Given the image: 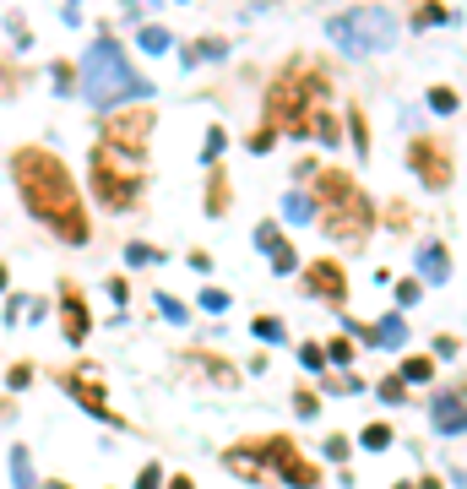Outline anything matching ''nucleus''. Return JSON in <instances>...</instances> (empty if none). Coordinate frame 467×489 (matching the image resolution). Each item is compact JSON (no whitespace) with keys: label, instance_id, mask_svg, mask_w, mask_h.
<instances>
[{"label":"nucleus","instance_id":"34","mask_svg":"<svg viewBox=\"0 0 467 489\" xmlns=\"http://www.w3.org/2000/svg\"><path fill=\"white\" fill-rule=\"evenodd\" d=\"M294 408H299V414H305V419H310V414H316V408H321V403H316V392H294Z\"/></svg>","mask_w":467,"mask_h":489},{"label":"nucleus","instance_id":"36","mask_svg":"<svg viewBox=\"0 0 467 489\" xmlns=\"http://www.w3.org/2000/svg\"><path fill=\"white\" fill-rule=\"evenodd\" d=\"M272 136H277V131H267V125H261V131L250 136V147H256V152H267V147H272Z\"/></svg>","mask_w":467,"mask_h":489},{"label":"nucleus","instance_id":"5","mask_svg":"<svg viewBox=\"0 0 467 489\" xmlns=\"http://www.w3.org/2000/svg\"><path fill=\"white\" fill-rule=\"evenodd\" d=\"M326 33H332V44L348 49V54H381V49H392L397 22H392L381 5H354V11H343V16H332Z\"/></svg>","mask_w":467,"mask_h":489},{"label":"nucleus","instance_id":"9","mask_svg":"<svg viewBox=\"0 0 467 489\" xmlns=\"http://www.w3.org/2000/svg\"><path fill=\"white\" fill-rule=\"evenodd\" d=\"M147 136H152V109H147V103H136V109H120V114L109 120V131H103V147H114V152L136 158V152L147 147Z\"/></svg>","mask_w":467,"mask_h":489},{"label":"nucleus","instance_id":"7","mask_svg":"<svg viewBox=\"0 0 467 489\" xmlns=\"http://www.w3.org/2000/svg\"><path fill=\"white\" fill-rule=\"evenodd\" d=\"M256 463H261V474H267V468H277V474H283L294 489H316V484H321L316 463H305V457L294 452V441H288V435H267V441L256 446Z\"/></svg>","mask_w":467,"mask_h":489},{"label":"nucleus","instance_id":"11","mask_svg":"<svg viewBox=\"0 0 467 489\" xmlns=\"http://www.w3.org/2000/svg\"><path fill=\"white\" fill-rule=\"evenodd\" d=\"M60 332H65V343H87V332H92L87 299H82V289H71V283H60Z\"/></svg>","mask_w":467,"mask_h":489},{"label":"nucleus","instance_id":"41","mask_svg":"<svg viewBox=\"0 0 467 489\" xmlns=\"http://www.w3.org/2000/svg\"><path fill=\"white\" fill-rule=\"evenodd\" d=\"M397 489H413V484H397Z\"/></svg>","mask_w":467,"mask_h":489},{"label":"nucleus","instance_id":"18","mask_svg":"<svg viewBox=\"0 0 467 489\" xmlns=\"http://www.w3.org/2000/svg\"><path fill=\"white\" fill-rule=\"evenodd\" d=\"M359 446H365V452H386V446H392V430H386V425H370V430L359 435Z\"/></svg>","mask_w":467,"mask_h":489},{"label":"nucleus","instance_id":"33","mask_svg":"<svg viewBox=\"0 0 467 489\" xmlns=\"http://www.w3.org/2000/svg\"><path fill=\"white\" fill-rule=\"evenodd\" d=\"M5 381H11V392H22V386L33 381V370H27V365H11V376H5Z\"/></svg>","mask_w":467,"mask_h":489},{"label":"nucleus","instance_id":"1","mask_svg":"<svg viewBox=\"0 0 467 489\" xmlns=\"http://www.w3.org/2000/svg\"><path fill=\"white\" fill-rule=\"evenodd\" d=\"M11 174H16V191H22V201H27V212L38 223H49L71 245L87 240V212H82V196L71 185V169L49 147H16L11 152Z\"/></svg>","mask_w":467,"mask_h":489},{"label":"nucleus","instance_id":"4","mask_svg":"<svg viewBox=\"0 0 467 489\" xmlns=\"http://www.w3.org/2000/svg\"><path fill=\"white\" fill-rule=\"evenodd\" d=\"M82 87H87V98L92 103H120V98H131V93H147V82H136L131 76V65H125V54L103 38V44H92L87 49V60H82Z\"/></svg>","mask_w":467,"mask_h":489},{"label":"nucleus","instance_id":"16","mask_svg":"<svg viewBox=\"0 0 467 489\" xmlns=\"http://www.w3.org/2000/svg\"><path fill=\"white\" fill-rule=\"evenodd\" d=\"M365 337H370V343H381V348H403V343H408V321H403V316H386V321H381V327H370Z\"/></svg>","mask_w":467,"mask_h":489},{"label":"nucleus","instance_id":"30","mask_svg":"<svg viewBox=\"0 0 467 489\" xmlns=\"http://www.w3.org/2000/svg\"><path fill=\"white\" fill-rule=\"evenodd\" d=\"M413 299H419V278H408V283H397V305H403V310H408V305H413Z\"/></svg>","mask_w":467,"mask_h":489},{"label":"nucleus","instance_id":"12","mask_svg":"<svg viewBox=\"0 0 467 489\" xmlns=\"http://www.w3.org/2000/svg\"><path fill=\"white\" fill-rule=\"evenodd\" d=\"M60 381L76 392V403H82L87 414H98V419H114V408L103 403V386H98V376H92V370H65Z\"/></svg>","mask_w":467,"mask_h":489},{"label":"nucleus","instance_id":"31","mask_svg":"<svg viewBox=\"0 0 467 489\" xmlns=\"http://www.w3.org/2000/svg\"><path fill=\"white\" fill-rule=\"evenodd\" d=\"M256 337H267V343H277V337H283V327H277L272 316H261V321H256Z\"/></svg>","mask_w":467,"mask_h":489},{"label":"nucleus","instance_id":"10","mask_svg":"<svg viewBox=\"0 0 467 489\" xmlns=\"http://www.w3.org/2000/svg\"><path fill=\"white\" fill-rule=\"evenodd\" d=\"M305 289L316 294V299H332V310H343L348 305V272L326 256V261H316L310 272H305Z\"/></svg>","mask_w":467,"mask_h":489},{"label":"nucleus","instance_id":"28","mask_svg":"<svg viewBox=\"0 0 467 489\" xmlns=\"http://www.w3.org/2000/svg\"><path fill=\"white\" fill-rule=\"evenodd\" d=\"M201 310H212V316L229 310V294H223V289H207V294H201Z\"/></svg>","mask_w":467,"mask_h":489},{"label":"nucleus","instance_id":"25","mask_svg":"<svg viewBox=\"0 0 467 489\" xmlns=\"http://www.w3.org/2000/svg\"><path fill=\"white\" fill-rule=\"evenodd\" d=\"M223 54V38H201L196 49H190V60H218Z\"/></svg>","mask_w":467,"mask_h":489},{"label":"nucleus","instance_id":"23","mask_svg":"<svg viewBox=\"0 0 467 489\" xmlns=\"http://www.w3.org/2000/svg\"><path fill=\"white\" fill-rule=\"evenodd\" d=\"M430 376H435L430 359H408V365H403V386H408V381H430Z\"/></svg>","mask_w":467,"mask_h":489},{"label":"nucleus","instance_id":"35","mask_svg":"<svg viewBox=\"0 0 467 489\" xmlns=\"http://www.w3.org/2000/svg\"><path fill=\"white\" fill-rule=\"evenodd\" d=\"M163 484V474H158V463L152 468H141V479H136V489H158Z\"/></svg>","mask_w":467,"mask_h":489},{"label":"nucleus","instance_id":"2","mask_svg":"<svg viewBox=\"0 0 467 489\" xmlns=\"http://www.w3.org/2000/svg\"><path fill=\"white\" fill-rule=\"evenodd\" d=\"M326 93H332V87H326L321 65H310V60L288 65V71L272 82V98H267V131L288 125L294 136H305V131H310V114L326 109Z\"/></svg>","mask_w":467,"mask_h":489},{"label":"nucleus","instance_id":"6","mask_svg":"<svg viewBox=\"0 0 467 489\" xmlns=\"http://www.w3.org/2000/svg\"><path fill=\"white\" fill-rule=\"evenodd\" d=\"M92 191H98L103 207L125 212V207H136V196H141V174H136V163H131L125 152L92 147Z\"/></svg>","mask_w":467,"mask_h":489},{"label":"nucleus","instance_id":"29","mask_svg":"<svg viewBox=\"0 0 467 489\" xmlns=\"http://www.w3.org/2000/svg\"><path fill=\"white\" fill-rule=\"evenodd\" d=\"M299 359H305L310 370H321V365H326V348H321V343H305V348H299Z\"/></svg>","mask_w":467,"mask_h":489},{"label":"nucleus","instance_id":"8","mask_svg":"<svg viewBox=\"0 0 467 489\" xmlns=\"http://www.w3.org/2000/svg\"><path fill=\"white\" fill-rule=\"evenodd\" d=\"M408 163H413V174L430 191H446L452 185V147H446V136H413L408 142Z\"/></svg>","mask_w":467,"mask_h":489},{"label":"nucleus","instance_id":"15","mask_svg":"<svg viewBox=\"0 0 467 489\" xmlns=\"http://www.w3.org/2000/svg\"><path fill=\"white\" fill-rule=\"evenodd\" d=\"M419 272H424V283H446V278H452V256H446V245H424Z\"/></svg>","mask_w":467,"mask_h":489},{"label":"nucleus","instance_id":"20","mask_svg":"<svg viewBox=\"0 0 467 489\" xmlns=\"http://www.w3.org/2000/svg\"><path fill=\"white\" fill-rule=\"evenodd\" d=\"M435 22H452V11H446V5H424V11H413V27H435Z\"/></svg>","mask_w":467,"mask_h":489},{"label":"nucleus","instance_id":"27","mask_svg":"<svg viewBox=\"0 0 467 489\" xmlns=\"http://www.w3.org/2000/svg\"><path fill=\"white\" fill-rule=\"evenodd\" d=\"M158 310H163V321H174V327L185 321V305H180V299H169V294H158Z\"/></svg>","mask_w":467,"mask_h":489},{"label":"nucleus","instance_id":"17","mask_svg":"<svg viewBox=\"0 0 467 489\" xmlns=\"http://www.w3.org/2000/svg\"><path fill=\"white\" fill-rule=\"evenodd\" d=\"M283 212H288V223H310V212H316V201H310V196H299V191H294V196H288V201H283Z\"/></svg>","mask_w":467,"mask_h":489},{"label":"nucleus","instance_id":"24","mask_svg":"<svg viewBox=\"0 0 467 489\" xmlns=\"http://www.w3.org/2000/svg\"><path fill=\"white\" fill-rule=\"evenodd\" d=\"M348 131H354V147H359V152H370V136H365V109H354V114H348Z\"/></svg>","mask_w":467,"mask_h":489},{"label":"nucleus","instance_id":"32","mask_svg":"<svg viewBox=\"0 0 467 489\" xmlns=\"http://www.w3.org/2000/svg\"><path fill=\"white\" fill-rule=\"evenodd\" d=\"M381 397H386V403H403V376H386V381H381Z\"/></svg>","mask_w":467,"mask_h":489},{"label":"nucleus","instance_id":"38","mask_svg":"<svg viewBox=\"0 0 467 489\" xmlns=\"http://www.w3.org/2000/svg\"><path fill=\"white\" fill-rule=\"evenodd\" d=\"M169 489H190V479H169Z\"/></svg>","mask_w":467,"mask_h":489},{"label":"nucleus","instance_id":"26","mask_svg":"<svg viewBox=\"0 0 467 489\" xmlns=\"http://www.w3.org/2000/svg\"><path fill=\"white\" fill-rule=\"evenodd\" d=\"M207 207H212V212L229 207V185H223V174H212V196H207Z\"/></svg>","mask_w":467,"mask_h":489},{"label":"nucleus","instance_id":"21","mask_svg":"<svg viewBox=\"0 0 467 489\" xmlns=\"http://www.w3.org/2000/svg\"><path fill=\"white\" fill-rule=\"evenodd\" d=\"M141 49H147V54H163V49H169V33H163V27H141Z\"/></svg>","mask_w":467,"mask_h":489},{"label":"nucleus","instance_id":"40","mask_svg":"<svg viewBox=\"0 0 467 489\" xmlns=\"http://www.w3.org/2000/svg\"><path fill=\"white\" fill-rule=\"evenodd\" d=\"M44 489H71V484H44Z\"/></svg>","mask_w":467,"mask_h":489},{"label":"nucleus","instance_id":"39","mask_svg":"<svg viewBox=\"0 0 467 489\" xmlns=\"http://www.w3.org/2000/svg\"><path fill=\"white\" fill-rule=\"evenodd\" d=\"M424 489H441V484H435V479H424Z\"/></svg>","mask_w":467,"mask_h":489},{"label":"nucleus","instance_id":"19","mask_svg":"<svg viewBox=\"0 0 467 489\" xmlns=\"http://www.w3.org/2000/svg\"><path fill=\"white\" fill-rule=\"evenodd\" d=\"M11 474H16V489H33V463H27V452H22V446L11 452Z\"/></svg>","mask_w":467,"mask_h":489},{"label":"nucleus","instance_id":"37","mask_svg":"<svg viewBox=\"0 0 467 489\" xmlns=\"http://www.w3.org/2000/svg\"><path fill=\"white\" fill-rule=\"evenodd\" d=\"M125 261H136V267H141V261H152V245H131V250H125Z\"/></svg>","mask_w":467,"mask_h":489},{"label":"nucleus","instance_id":"22","mask_svg":"<svg viewBox=\"0 0 467 489\" xmlns=\"http://www.w3.org/2000/svg\"><path fill=\"white\" fill-rule=\"evenodd\" d=\"M430 109H435V114H452V109H457V93H452V87H430Z\"/></svg>","mask_w":467,"mask_h":489},{"label":"nucleus","instance_id":"14","mask_svg":"<svg viewBox=\"0 0 467 489\" xmlns=\"http://www.w3.org/2000/svg\"><path fill=\"white\" fill-rule=\"evenodd\" d=\"M256 245H261V250H272V261H277L272 272H283V278H288V272L299 267V256H294V245H283V234H277L272 223H267V229H256Z\"/></svg>","mask_w":467,"mask_h":489},{"label":"nucleus","instance_id":"3","mask_svg":"<svg viewBox=\"0 0 467 489\" xmlns=\"http://www.w3.org/2000/svg\"><path fill=\"white\" fill-rule=\"evenodd\" d=\"M316 196H321V207H326L321 229H326L332 240L359 245V240L370 234L375 207H370V196L354 185V174H343V169H321V174H316Z\"/></svg>","mask_w":467,"mask_h":489},{"label":"nucleus","instance_id":"13","mask_svg":"<svg viewBox=\"0 0 467 489\" xmlns=\"http://www.w3.org/2000/svg\"><path fill=\"white\" fill-rule=\"evenodd\" d=\"M430 419H435L441 435H462L467 430V403L457 397V392H441V397L430 403Z\"/></svg>","mask_w":467,"mask_h":489}]
</instances>
